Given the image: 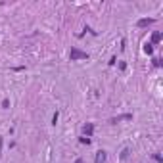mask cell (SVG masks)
<instances>
[{
  "mask_svg": "<svg viewBox=\"0 0 163 163\" xmlns=\"http://www.w3.org/2000/svg\"><path fill=\"white\" fill-rule=\"evenodd\" d=\"M69 58H71V61H75V60H86V58H88V54H86V52L77 50V48H71V54H69Z\"/></svg>",
  "mask_w": 163,
  "mask_h": 163,
  "instance_id": "6da1fadb",
  "label": "cell"
},
{
  "mask_svg": "<svg viewBox=\"0 0 163 163\" xmlns=\"http://www.w3.org/2000/svg\"><path fill=\"white\" fill-rule=\"evenodd\" d=\"M106 157H107V155H106V152H104V150H100L98 154H96L94 163H106Z\"/></svg>",
  "mask_w": 163,
  "mask_h": 163,
  "instance_id": "7a4b0ae2",
  "label": "cell"
},
{
  "mask_svg": "<svg viewBox=\"0 0 163 163\" xmlns=\"http://www.w3.org/2000/svg\"><path fill=\"white\" fill-rule=\"evenodd\" d=\"M129 119H133V115L131 113H127V115H119V117H113L109 123H119V121H129Z\"/></svg>",
  "mask_w": 163,
  "mask_h": 163,
  "instance_id": "3957f363",
  "label": "cell"
},
{
  "mask_svg": "<svg viewBox=\"0 0 163 163\" xmlns=\"http://www.w3.org/2000/svg\"><path fill=\"white\" fill-rule=\"evenodd\" d=\"M83 131H85V134H86V136H92V133H94V125H90V123H86L85 125V129H83Z\"/></svg>",
  "mask_w": 163,
  "mask_h": 163,
  "instance_id": "277c9868",
  "label": "cell"
},
{
  "mask_svg": "<svg viewBox=\"0 0 163 163\" xmlns=\"http://www.w3.org/2000/svg\"><path fill=\"white\" fill-rule=\"evenodd\" d=\"M154 23V19H140L138 21V27H148V25H152Z\"/></svg>",
  "mask_w": 163,
  "mask_h": 163,
  "instance_id": "5b68a950",
  "label": "cell"
},
{
  "mask_svg": "<svg viewBox=\"0 0 163 163\" xmlns=\"http://www.w3.org/2000/svg\"><path fill=\"white\" fill-rule=\"evenodd\" d=\"M161 40V33H154V37H152V42H159Z\"/></svg>",
  "mask_w": 163,
  "mask_h": 163,
  "instance_id": "8992f818",
  "label": "cell"
},
{
  "mask_svg": "<svg viewBox=\"0 0 163 163\" xmlns=\"http://www.w3.org/2000/svg\"><path fill=\"white\" fill-rule=\"evenodd\" d=\"M144 52H146V54H152V52H154V46H152V44H146V46H144Z\"/></svg>",
  "mask_w": 163,
  "mask_h": 163,
  "instance_id": "52a82bcc",
  "label": "cell"
},
{
  "mask_svg": "<svg viewBox=\"0 0 163 163\" xmlns=\"http://www.w3.org/2000/svg\"><path fill=\"white\" fill-rule=\"evenodd\" d=\"M129 157V148H125L123 152H121V159H127Z\"/></svg>",
  "mask_w": 163,
  "mask_h": 163,
  "instance_id": "ba28073f",
  "label": "cell"
},
{
  "mask_svg": "<svg viewBox=\"0 0 163 163\" xmlns=\"http://www.w3.org/2000/svg\"><path fill=\"white\" fill-rule=\"evenodd\" d=\"M79 140H81V144H90V138L88 136H81Z\"/></svg>",
  "mask_w": 163,
  "mask_h": 163,
  "instance_id": "9c48e42d",
  "label": "cell"
},
{
  "mask_svg": "<svg viewBox=\"0 0 163 163\" xmlns=\"http://www.w3.org/2000/svg\"><path fill=\"white\" fill-rule=\"evenodd\" d=\"M58 117H60V113H58V111H56V113H54V115H52V123H54V125H56V123H58Z\"/></svg>",
  "mask_w": 163,
  "mask_h": 163,
  "instance_id": "30bf717a",
  "label": "cell"
},
{
  "mask_svg": "<svg viewBox=\"0 0 163 163\" xmlns=\"http://www.w3.org/2000/svg\"><path fill=\"white\" fill-rule=\"evenodd\" d=\"M154 65H155V67H159V65H161V60H159V58H155V60H154Z\"/></svg>",
  "mask_w": 163,
  "mask_h": 163,
  "instance_id": "8fae6325",
  "label": "cell"
},
{
  "mask_svg": "<svg viewBox=\"0 0 163 163\" xmlns=\"http://www.w3.org/2000/svg\"><path fill=\"white\" fill-rule=\"evenodd\" d=\"M10 106V100H2V107H8Z\"/></svg>",
  "mask_w": 163,
  "mask_h": 163,
  "instance_id": "7c38bea8",
  "label": "cell"
},
{
  "mask_svg": "<svg viewBox=\"0 0 163 163\" xmlns=\"http://www.w3.org/2000/svg\"><path fill=\"white\" fill-rule=\"evenodd\" d=\"M75 163H85V161H83V159H77V161H75Z\"/></svg>",
  "mask_w": 163,
  "mask_h": 163,
  "instance_id": "4fadbf2b",
  "label": "cell"
}]
</instances>
